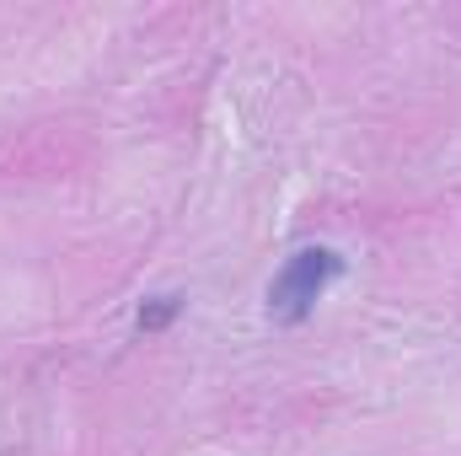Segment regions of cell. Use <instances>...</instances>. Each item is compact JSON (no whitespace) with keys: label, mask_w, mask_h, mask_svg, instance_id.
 <instances>
[{"label":"cell","mask_w":461,"mask_h":456,"mask_svg":"<svg viewBox=\"0 0 461 456\" xmlns=\"http://www.w3.org/2000/svg\"><path fill=\"white\" fill-rule=\"evenodd\" d=\"M344 274V258L333 247H301L268 285V317L274 323H301L322 301V290Z\"/></svg>","instance_id":"obj_1"},{"label":"cell","mask_w":461,"mask_h":456,"mask_svg":"<svg viewBox=\"0 0 461 456\" xmlns=\"http://www.w3.org/2000/svg\"><path fill=\"white\" fill-rule=\"evenodd\" d=\"M177 306H183L177 296H156L150 306H140V328H145V333H156V328H167V323L177 317Z\"/></svg>","instance_id":"obj_2"}]
</instances>
